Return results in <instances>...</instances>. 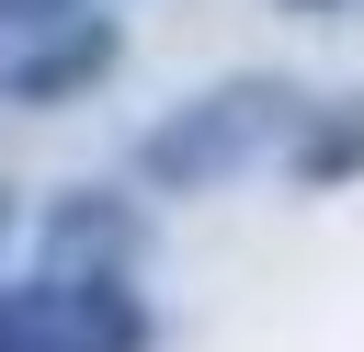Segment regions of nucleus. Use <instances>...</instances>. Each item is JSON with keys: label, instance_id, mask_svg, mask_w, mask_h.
<instances>
[{"label": "nucleus", "instance_id": "nucleus-1", "mask_svg": "<svg viewBox=\"0 0 364 352\" xmlns=\"http://www.w3.org/2000/svg\"><path fill=\"white\" fill-rule=\"evenodd\" d=\"M262 102H273V91H216V114H205V125L148 136V170H159V182H205V170H228V159L262 136Z\"/></svg>", "mask_w": 364, "mask_h": 352}]
</instances>
